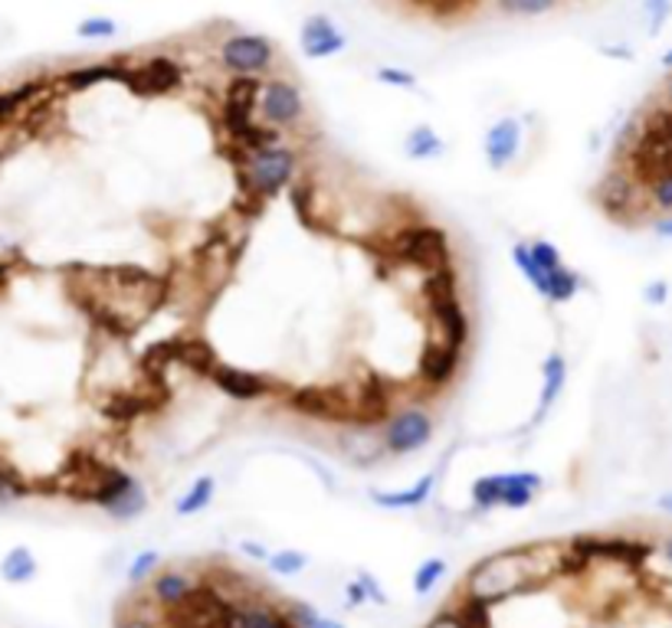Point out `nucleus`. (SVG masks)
<instances>
[{
  "mask_svg": "<svg viewBox=\"0 0 672 628\" xmlns=\"http://www.w3.org/2000/svg\"><path fill=\"white\" fill-rule=\"evenodd\" d=\"M548 547L542 550H502L492 556H482L469 573H466V599H476L482 605H495L502 599H509L522 589H529L535 579H545L548 573L538 566Z\"/></svg>",
  "mask_w": 672,
  "mask_h": 628,
  "instance_id": "f257e3e1",
  "label": "nucleus"
},
{
  "mask_svg": "<svg viewBox=\"0 0 672 628\" xmlns=\"http://www.w3.org/2000/svg\"><path fill=\"white\" fill-rule=\"evenodd\" d=\"M237 157H240V180L256 196L282 193L286 187L295 183V177L302 170V151L286 144V141L269 144V148H256V151H237Z\"/></svg>",
  "mask_w": 672,
  "mask_h": 628,
  "instance_id": "f03ea898",
  "label": "nucleus"
},
{
  "mask_svg": "<svg viewBox=\"0 0 672 628\" xmlns=\"http://www.w3.org/2000/svg\"><path fill=\"white\" fill-rule=\"evenodd\" d=\"M83 501H92L102 508L112 521L131 524L148 511V488L141 485L138 475L122 472V469H99L92 472V485L83 491Z\"/></svg>",
  "mask_w": 672,
  "mask_h": 628,
  "instance_id": "7ed1b4c3",
  "label": "nucleus"
},
{
  "mask_svg": "<svg viewBox=\"0 0 672 628\" xmlns=\"http://www.w3.org/2000/svg\"><path fill=\"white\" fill-rule=\"evenodd\" d=\"M217 63L220 69L233 79H269L276 76L279 66V50L269 37L263 34H246V30H233L220 40L217 47Z\"/></svg>",
  "mask_w": 672,
  "mask_h": 628,
  "instance_id": "20e7f679",
  "label": "nucleus"
},
{
  "mask_svg": "<svg viewBox=\"0 0 672 628\" xmlns=\"http://www.w3.org/2000/svg\"><path fill=\"white\" fill-rule=\"evenodd\" d=\"M256 118H259V125H266L279 134L299 131L308 118V102H305L302 86L286 79V76L263 79L259 102H256Z\"/></svg>",
  "mask_w": 672,
  "mask_h": 628,
  "instance_id": "39448f33",
  "label": "nucleus"
},
{
  "mask_svg": "<svg viewBox=\"0 0 672 628\" xmlns=\"http://www.w3.org/2000/svg\"><path fill=\"white\" fill-rule=\"evenodd\" d=\"M433 433H436V423H433V412L427 406H404V409H394L384 423H381V436H384V449L388 456L394 459H404V456H414L420 452L423 446L433 443Z\"/></svg>",
  "mask_w": 672,
  "mask_h": 628,
  "instance_id": "423d86ee",
  "label": "nucleus"
},
{
  "mask_svg": "<svg viewBox=\"0 0 672 628\" xmlns=\"http://www.w3.org/2000/svg\"><path fill=\"white\" fill-rule=\"evenodd\" d=\"M391 253L404 262V266H417L427 272H440L449 269V240L443 230L417 223V227H404L401 233H394Z\"/></svg>",
  "mask_w": 672,
  "mask_h": 628,
  "instance_id": "0eeeda50",
  "label": "nucleus"
},
{
  "mask_svg": "<svg viewBox=\"0 0 672 628\" xmlns=\"http://www.w3.org/2000/svg\"><path fill=\"white\" fill-rule=\"evenodd\" d=\"M594 200L597 206L604 209V214L617 223H633V214L636 209H643L646 203V187L636 180V174L630 167H610L597 187H594Z\"/></svg>",
  "mask_w": 672,
  "mask_h": 628,
  "instance_id": "6e6552de",
  "label": "nucleus"
},
{
  "mask_svg": "<svg viewBox=\"0 0 672 628\" xmlns=\"http://www.w3.org/2000/svg\"><path fill=\"white\" fill-rule=\"evenodd\" d=\"M185 86V66L175 60V56H167V53H154L148 60H141L131 73V92L135 95H172Z\"/></svg>",
  "mask_w": 672,
  "mask_h": 628,
  "instance_id": "1a4fd4ad",
  "label": "nucleus"
},
{
  "mask_svg": "<svg viewBox=\"0 0 672 628\" xmlns=\"http://www.w3.org/2000/svg\"><path fill=\"white\" fill-rule=\"evenodd\" d=\"M299 50L305 60H315V63L331 60L348 50V37L328 14H308L299 27Z\"/></svg>",
  "mask_w": 672,
  "mask_h": 628,
  "instance_id": "9d476101",
  "label": "nucleus"
},
{
  "mask_svg": "<svg viewBox=\"0 0 672 628\" xmlns=\"http://www.w3.org/2000/svg\"><path fill=\"white\" fill-rule=\"evenodd\" d=\"M522 138H525L522 118H516V115L495 118V121L485 128V138H482V154H485L489 170H506V167L519 157Z\"/></svg>",
  "mask_w": 672,
  "mask_h": 628,
  "instance_id": "9b49d317",
  "label": "nucleus"
},
{
  "mask_svg": "<svg viewBox=\"0 0 672 628\" xmlns=\"http://www.w3.org/2000/svg\"><path fill=\"white\" fill-rule=\"evenodd\" d=\"M211 383L237 402H253L272 393V380L266 373H253V370H240L227 363H217L211 370Z\"/></svg>",
  "mask_w": 672,
  "mask_h": 628,
  "instance_id": "f8f14e48",
  "label": "nucleus"
},
{
  "mask_svg": "<svg viewBox=\"0 0 672 628\" xmlns=\"http://www.w3.org/2000/svg\"><path fill=\"white\" fill-rule=\"evenodd\" d=\"M289 402H292L295 412H302L308 419H318V423H352L355 426L352 406H345V396L334 393V389H302Z\"/></svg>",
  "mask_w": 672,
  "mask_h": 628,
  "instance_id": "ddd939ff",
  "label": "nucleus"
},
{
  "mask_svg": "<svg viewBox=\"0 0 672 628\" xmlns=\"http://www.w3.org/2000/svg\"><path fill=\"white\" fill-rule=\"evenodd\" d=\"M148 592H151V599L157 602V608L175 612V608L188 605V602L201 592V579H198L194 573H188V569H175V566H172V569H161V573L151 579Z\"/></svg>",
  "mask_w": 672,
  "mask_h": 628,
  "instance_id": "4468645a",
  "label": "nucleus"
},
{
  "mask_svg": "<svg viewBox=\"0 0 672 628\" xmlns=\"http://www.w3.org/2000/svg\"><path fill=\"white\" fill-rule=\"evenodd\" d=\"M224 628H295L286 605L276 608L269 602H246L233 599L224 608Z\"/></svg>",
  "mask_w": 672,
  "mask_h": 628,
  "instance_id": "2eb2a0df",
  "label": "nucleus"
},
{
  "mask_svg": "<svg viewBox=\"0 0 672 628\" xmlns=\"http://www.w3.org/2000/svg\"><path fill=\"white\" fill-rule=\"evenodd\" d=\"M459 363H462V350H453L440 341H427L423 354H420V367H417V376L423 386L430 389H446L456 373H459Z\"/></svg>",
  "mask_w": 672,
  "mask_h": 628,
  "instance_id": "dca6fc26",
  "label": "nucleus"
},
{
  "mask_svg": "<svg viewBox=\"0 0 672 628\" xmlns=\"http://www.w3.org/2000/svg\"><path fill=\"white\" fill-rule=\"evenodd\" d=\"M339 452L348 465L355 469H375L388 449H384V436L375 433V430H365V426H352L339 436Z\"/></svg>",
  "mask_w": 672,
  "mask_h": 628,
  "instance_id": "f3484780",
  "label": "nucleus"
},
{
  "mask_svg": "<svg viewBox=\"0 0 672 628\" xmlns=\"http://www.w3.org/2000/svg\"><path fill=\"white\" fill-rule=\"evenodd\" d=\"M50 89H53V82L43 79V76H37V79L17 82L14 89H4V92H0V128H8V125H14L21 115L34 112V108L43 102V95H47Z\"/></svg>",
  "mask_w": 672,
  "mask_h": 628,
  "instance_id": "a211bd4d",
  "label": "nucleus"
},
{
  "mask_svg": "<svg viewBox=\"0 0 672 628\" xmlns=\"http://www.w3.org/2000/svg\"><path fill=\"white\" fill-rule=\"evenodd\" d=\"M131 73H135L131 63H92V66H79V69L63 73L60 86L69 89V92H86V89L102 86V82H122L128 89L131 86Z\"/></svg>",
  "mask_w": 672,
  "mask_h": 628,
  "instance_id": "6ab92c4d",
  "label": "nucleus"
},
{
  "mask_svg": "<svg viewBox=\"0 0 672 628\" xmlns=\"http://www.w3.org/2000/svg\"><path fill=\"white\" fill-rule=\"evenodd\" d=\"M433 491H436V472H427L410 488H401V491H368V498L381 511H417V508H423L433 498Z\"/></svg>",
  "mask_w": 672,
  "mask_h": 628,
  "instance_id": "aec40b11",
  "label": "nucleus"
},
{
  "mask_svg": "<svg viewBox=\"0 0 672 628\" xmlns=\"http://www.w3.org/2000/svg\"><path fill=\"white\" fill-rule=\"evenodd\" d=\"M565 386H568V357L561 350H555L542 363V393H538V406H535V419H532L535 426L545 423V415L551 412V406L558 402Z\"/></svg>",
  "mask_w": 672,
  "mask_h": 628,
  "instance_id": "412c9836",
  "label": "nucleus"
},
{
  "mask_svg": "<svg viewBox=\"0 0 672 628\" xmlns=\"http://www.w3.org/2000/svg\"><path fill=\"white\" fill-rule=\"evenodd\" d=\"M498 478H502V508H509V511L529 508L535 501V495L545 488L542 475H535V472H506Z\"/></svg>",
  "mask_w": 672,
  "mask_h": 628,
  "instance_id": "4be33fe9",
  "label": "nucleus"
},
{
  "mask_svg": "<svg viewBox=\"0 0 672 628\" xmlns=\"http://www.w3.org/2000/svg\"><path fill=\"white\" fill-rule=\"evenodd\" d=\"M217 498V478L214 475H201L178 501H175V514L178 517H198L204 514Z\"/></svg>",
  "mask_w": 672,
  "mask_h": 628,
  "instance_id": "5701e85b",
  "label": "nucleus"
},
{
  "mask_svg": "<svg viewBox=\"0 0 672 628\" xmlns=\"http://www.w3.org/2000/svg\"><path fill=\"white\" fill-rule=\"evenodd\" d=\"M446 151L443 138L430 128V125H414L404 138V154L410 161H433Z\"/></svg>",
  "mask_w": 672,
  "mask_h": 628,
  "instance_id": "b1692460",
  "label": "nucleus"
},
{
  "mask_svg": "<svg viewBox=\"0 0 672 628\" xmlns=\"http://www.w3.org/2000/svg\"><path fill=\"white\" fill-rule=\"evenodd\" d=\"M449 576V563L443 556H427L417 569H414V579H410V589L417 599H427L440 589V582Z\"/></svg>",
  "mask_w": 672,
  "mask_h": 628,
  "instance_id": "393cba45",
  "label": "nucleus"
},
{
  "mask_svg": "<svg viewBox=\"0 0 672 628\" xmlns=\"http://www.w3.org/2000/svg\"><path fill=\"white\" fill-rule=\"evenodd\" d=\"M37 569H40V563L27 547H14V550H8L4 560H0V576H4L8 582H30L37 576Z\"/></svg>",
  "mask_w": 672,
  "mask_h": 628,
  "instance_id": "a878e982",
  "label": "nucleus"
},
{
  "mask_svg": "<svg viewBox=\"0 0 672 628\" xmlns=\"http://www.w3.org/2000/svg\"><path fill=\"white\" fill-rule=\"evenodd\" d=\"M578 292H581V275L571 272L568 266L545 275V302H551V305H568V302H574Z\"/></svg>",
  "mask_w": 672,
  "mask_h": 628,
  "instance_id": "bb28decb",
  "label": "nucleus"
},
{
  "mask_svg": "<svg viewBox=\"0 0 672 628\" xmlns=\"http://www.w3.org/2000/svg\"><path fill=\"white\" fill-rule=\"evenodd\" d=\"M286 612H289V618H292L295 628H345V621L318 612L312 602H299V599H295V602L286 605Z\"/></svg>",
  "mask_w": 672,
  "mask_h": 628,
  "instance_id": "cd10ccee",
  "label": "nucleus"
},
{
  "mask_svg": "<svg viewBox=\"0 0 672 628\" xmlns=\"http://www.w3.org/2000/svg\"><path fill=\"white\" fill-rule=\"evenodd\" d=\"M161 573V553L157 550H138L131 560H128V569H125V576H128V582L138 589V586H151V579Z\"/></svg>",
  "mask_w": 672,
  "mask_h": 628,
  "instance_id": "c85d7f7f",
  "label": "nucleus"
},
{
  "mask_svg": "<svg viewBox=\"0 0 672 628\" xmlns=\"http://www.w3.org/2000/svg\"><path fill=\"white\" fill-rule=\"evenodd\" d=\"M495 8L506 17H522V21H535L545 17L558 8V0H495Z\"/></svg>",
  "mask_w": 672,
  "mask_h": 628,
  "instance_id": "c756f323",
  "label": "nucleus"
},
{
  "mask_svg": "<svg viewBox=\"0 0 672 628\" xmlns=\"http://www.w3.org/2000/svg\"><path fill=\"white\" fill-rule=\"evenodd\" d=\"M266 569H269L272 576H279V579H292V576H299V573L308 569V556H305L302 550H272Z\"/></svg>",
  "mask_w": 672,
  "mask_h": 628,
  "instance_id": "7c9ffc66",
  "label": "nucleus"
},
{
  "mask_svg": "<svg viewBox=\"0 0 672 628\" xmlns=\"http://www.w3.org/2000/svg\"><path fill=\"white\" fill-rule=\"evenodd\" d=\"M472 508L476 511L502 508V478L498 475H482L472 482Z\"/></svg>",
  "mask_w": 672,
  "mask_h": 628,
  "instance_id": "2f4dec72",
  "label": "nucleus"
},
{
  "mask_svg": "<svg viewBox=\"0 0 672 628\" xmlns=\"http://www.w3.org/2000/svg\"><path fill=\"white\" fill-rule=\"evenodd\" d=\"M512 262H516V269L532 282V289L545 298V272L538 269V262H535V256H532V243H516V246H512Z\"/></svg>",
  "mask_w": 672,
  "mask_h": 628,
  "instance_id": "473e14b6",
  "label": "nucleus"
},
{
  "mask_svg": "<svg viewBox=\"0 0 672 628\" xmlns=\"http://www.w3.org/2000/svg\"><path fill=\"white\" fill-rule=\"evenodd\" d=\"M639 17L649 37H659L662 27L672 21V0H639Z\"/></svg>",
  "mask_w": 672,
  "mask_h": 628,
  "instance_id": "72a5a7b5",
  "label": "nucleus"
},
{
  "mask_svg": "<svg viewBox=\"0 0 672 628\" xmlns=\"http://www.w3.org/2000/svg\"><path fill=\"white\" fill-rule=\"evenodd\" d=\"M646 203L656 209L659 217H669L672 214V170L669 174H659L646 183Z\"/></svg>",
  "mask_w": 672,
  "mask_h": 628,
  "instance_id": "f704fd0d",
  "label": "nucleus"
},
{
  "mask_svg": "<svg viewBox=\"0 0 672 628\" xmlns=\"http://www.w3.org/2000/svg\"><path fill=\"white\" fill-rule=\"evenodd\" d=\"M118 21L112 17H86L76 24V37L79 40H89V43H99V40H115L118 37Z\"/></svg>",
  "mask_w": 672,
  "mask_h": 628,
  "instance_id": "c9c22d12",
  "label": "nucleus"
},
{
  "mask_svg": "<svg viewBox=\"0 0 672 628\" xmlns=\"http://www.w3.org/2000/svg\"><path fill=\"white\" fill-rule=\"evenodd\" d=\"M375 79L381 82V86H391V89H417V73H410V69H404V66H378V73H375Z\"/></svg>",
  "mask_w": 672,
  "mask_h": 628,
  "instance_id": "e433bc0d",
  "label": "nucleus"
},
{
  "mask_svg": "<svg viewBox=\"0 0 672 628\" xmlns=\"http://www.w3.org/2000/svg\"><path fill=\"white\" fill-rule=\"evenodd\" d=\"M532 256H535V262H538V269H542L545 275L565 269V256H561V249H558L555 243H548V240L532 243Z\"/></svg>",
  "mask_w": 672,
  "mask_h": 628,
  "instance_id": "4c0bfd02",
  "label": "nucleus"
},
{
  "mask_svg": "<svg viewBox=\"0 0 672 628\" xmlns=\"http://www.w3.org/2000/svg\"><path fill=\"white\" fill-rule=\"evenodd\" d=\"M355 579H358V586L365 589V595H368V602H371V605H388V592H384V586H381V579H378L375 573L362 569Z\"/></svg>",
  "mask_w": 672,
  "mask_h": 628,
  "instance_id": "58836bf2",
  "label": "nucleus"
},
{
  "mask_svg": "<svg viewBox=\"0 0 672 628\" xmlns=\"http://www.w3.org/2000/svg\"><path fill=\"white\" fill-rule=\"evenodd\" d=\"M669 282L665 279H652V282H646L643 285V302L649 305V308H662L665 302H669Z\"/></svg>",
  "mask_w": 672,
  "mask_h": 628,
  "instance_id": "ea45409f",
  "label": "nucleus"
},
{
  "mask_svg": "<svg viewBox=\"0 0 672 628\" xmlns=\"http://www.w3.org/2000/svg\"><path fill=\"white\" fill-rule=\"evenodd\" d=\"M237 550H240V553H243L246 560H253V563H263V566H266V563H269V556H272V550H269V547H266L263 540H240V543H237Z\"/></svg>",
  "mask_w": 672,
  "mask_h": 628,
  "instance_id": "a19ab883",
  "label": "nucleus"
},
{
  "mask_svg": "<svg viewBox=\"0 0 672 628\" xmlns=\"http://www.w3.org/2000/svg\"><path fill=\"white\" fill-rule=\"evenodd\" d=\"M115 628H164L157 618L144 615V612H128V615H118Z\"/></svg>",
  "mask_w": 672,
  "mask_h": 628,
  "instance_id": "79ce46f5",
  "label": "nucleus"
},
{
  "mask_svg": "<svg viewBox=\"0 0 672 628\" xmlns=\"http://www.w3.org/2000/svg\"><path fill=\"white\" fill-rule=\"evenodd\" d=\"M365 602H368L365 589L358 586V579H352V582L345 586V605H348V608H358V605H365Z\"/></svg>",
  "mask_w": 672,
  "mask_h": 628,
  "instance_id": "37998d69",
  "label": "nucleus"
},
{
  "mask_svg": "<svg viewBox=\"0 0 672 628\" xmlns=\"http://www.w3.org/2000/svg\"><path fill=\"white\" fill-rule=\"evenodd\" d=\"M652 233H656L659 240H672V214H669V217H656V220H652Z\"/></svg>",
  "mask_w": 672,
  "mask_h": 628,
  "instance_id": "c03bdc74",
  "label": "nucleus"
},
{
  "mask_svg": "<svg viewBox=\"0 0 672 628\" xmlns=\"http://www.w3.org/2000/svg\"><path fill=\"white\" fill-rule=\"evenodd\" d=\"M600 53L610 56V60H633V50H630V47H600Z\"/></svg>",
  "mask_w": 672,
  "mask_h": 628,
  "instance_id": "a18cd8bd",
  "label": "nucleus"
},
{
  "mask_svg": "<svg viewBox=\"0 0 672 628\" xmlns=\"http://www.w3.org/2000/svg\"><path fill=\"white\" fill-rule=\"evenodd\" d=\"M656 511H662V514L672 517V491H662V495L656 498Z\"/></svg>",
  "mask_w": 672,
  "mask_h": 628,
  "instance_id": "49530a36",
  "label": "nucleus"
},
{
  "mask_svg": "<svg viewBox=\"0 0 672 628\" xmlns=\"http://www.w3.org/2000/svg\"><path fill=\"white\" fill-rule=\"evenodd\" d=\"M662 105H665V108H672V76L662 82Z\"/></svg>",
  "mask_w": 672,
  "mask_h": 628,
  "instance_id": "de8ad7c7",
  "label": "nucleus"
},
{
  "mask_svg": "<svg viewBox=\"0 0 672 628\" xmlns=\"http://www.w3.org/2000/svg\"><path fill=\"white\" fill-rule=\"evenodd\" d=\"M659 66H662V69H665V73L672 76V50H665V53L659 56Z\"/></svg>",
  "mask_w": 672,
  "mask_h": 628,
  "instance_id": "09e8293b",
  "label": "nucleus"
}]
</instances>
